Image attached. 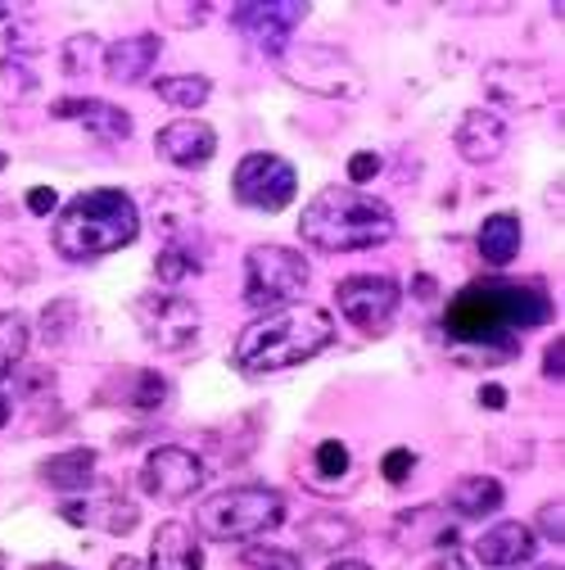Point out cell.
Masks as SVG:
<instances>
[{
	"mask_svg": "<svg viewBox=\"0 0 565 570\" xmlns=\"http://www.w3.org/2000/svg\"><path fill=\"white\" fill-rule=\"evenodd\" d=\"M552 317V299L538 281H475L448 304L444 331L462 348H493L488 358H512V340Z\"/></svg>",
	"mask_w": 565,
	"mask_h": 570,
	"instance_id": "6da1fadb",
	"label": "cell"
},
{
	"mask_svg": "<svg viewBox=\"0 0 565 570\" xmlns=\"http://www.w3.org/2000/svg\"><path fill=\"white\" fill-rule=\"evenodd\" d=\"M299 236L317 245L321 254H358L376 249L394 236V208L376 195H363L353 186H326L308 199Z\"/></svg>",
	"mask_w": 565,
	"mask_h": 570,
	"instance_id": "7a4b0ae2",
	"label": "cell"
},
{
	"mask_svg": "<svg viewBox=\"0 0 565 570\" xmlns=\"http://www.w3.org/2000/svg\"><path fill=\"white\" fill-rule=\"evenodd\" d=\"M136 236H140V213H136L131 195L113 190V186L73 195L54 218V249L68 263H91V258L118 254Z\"/></svg>",
	"mask_w": 565,
	"mask_h": 570,
	"instance_id": "3957f363",
	"label": "cell"
},
{
	"mask_svg": "<svg viewBox=\"0 0 565 570\" xmlns=\"http://www.w3.org/2000/svg\"><path fill=\"white\" fill-rule=\"evenodd\" d=\"M335 340V317L321 313V308H304V304H290L280 313H267L258 317L240 344H236V367L245 376H271V372H286V367H299L308 358Z\"/></svg>",
	"mask_w": 565,
	"mask_h": 570,
	"instance_id": "277c9868",
	"label": "cell"
},
{
	"mask_svg": "<svg viewBox=\"0 0 565 570\" xmlns=\"http://www.w3.org/2000/svg\"><path fill=\"white\" fill-rule=\"evenodd\" d=\"M280 521H286V498L262 484L222 489L195 508V530L214 543H249L258 534H271Z\"/></svg>",
	"mask_w": 565,
	"mask_h": 570,
	"instance_id": "5b68a950",
	"label": "cell"
},
{
	"mask_svg": "<svg viewBox=\"0 0 565 570\" xmlns=\"http://www.w3.org/2000/svg\"><path fill=\"white\" fill-rule=\"evenodd\" d=\"M308 258L290 245H254L245 258V299L254 308H290L308 291Z\"/></svg>",
	"mask_w": 565,
	"mask_h": 570,
	"instance_id": "8992f818",
	"label": "cell"
},
{
	"mask_svg": "<svg viewBox=\"0 0 565 570\" xmlns=\"http://www.w3.org/2000/svg\"><path fill=\"white\" fill-rule=\"evenodd\" d=\"M280 73L295 87L313 91V96H330V100H353L363 96V78L358 68L348 63V55L330 50V46H286L276 55Z\"/></svg>",
	"mask_w": 565,
	"mask_h": 570,
	"instance_id": "52a82bcc",
	"label": "cell"
},
{
	"mask_svg": "<svg viewBox=\"0 0 565 570\" xmlns=\"http://www.w3.org/2000/svg\"><path fill=\"white\" fill-rule=\"evenodd\" d=\"M231 195L245 204V208H258V213H280L290 208L295 195H299V177H295V164L280 159V155H267V150H254L236 164V177H231Z\"/></svg>",
	"mask_w": 565,
	"mask_h": 570,
	"instance_id": "ba28073f",
	"label": "cell"
},
{
	"mask_svg": "<svg viewBox=\"0 0 565 570\" xmlns=\"http://www.w3.org/2000/svg\"><path fill=\"white\" fill-rule=\"evenodd\" d=\"M398 281L394 276H376V272H358V276H344L335 285V304L339 313L358 326L363 335H385L394 313H398Z\"/></svg>",
	"mask_w": 565,
	"mask_h": 570,
	"instance_id": "9c48e42d",
	"label": "cell"
},
{
	"mask_svg": "<svg viewBox=\"0 0 565 570\" xmlns=\"http://www.w3.org/2000/svg\"><path fill=\"white\" fill-rule=\"evenodd\" d=\"M208 480V466L204 458H195L190 449H155L146 462H140V489H146L150 498H159V503H186V498H195Z\"/></svg>",
	"mask_w": 565,
	"mask_h": 570,
	"instance_id": "30bf717a",
	"label": "cell"
},
{
	"mask_svg": "<svg viewBox=\"0 0 565 570\" xmlns=\"http://www.w3.org/2000/svg\"><path fill=\"white\" fill-rule=\"evenodd\" d=\"M136 322L150 344H159L168 353H181L199 340V308L181 295H146L136 304Z\"/></svg>",
	"mask_w": 565,
	"mask_h": 570,
	"instance_id": "8fae6325",
	"label": "cell"
},
{
	"mask_svg": "<svg viewBox=\"0 0 565 570\" xmlns=\"http://www.w3.org/2000/svg\"><path fill=\"white\" fill-rule=\"evenodd\" d=\"M308 19V6H286V0H271V6H236L231 23L245 41H254L258 50H267L271 59L295 46V28Z\"/></svg>",
	"mask_w": 565,
	"mask_h": 570,
	"instance_id": "7c38bea8",
	"label": "cell"
},
{
	"mask_svg": "<svg viewBox=\"0 0 565 570\" xmlns=\"http://www.w3.org/2000/svg\"><path fill=\"white\" fill-rule=\"evenodd\" d=\"M63 521L87 525V530H105V534H127L140 521V508L127 493H118L113 484H100V498H73V503L59 508Z\"/></svg>",
	"mask_w": 565,
	"mask_h": 570,
	"instance_id": "4fadbf2b",
	"label": "cell"
},
{
	"mask_svg": "<svg viewBox=\"0 0 565 570\" xmlns=\"http://www.w3.org/2000/svg\"><path fill=\"white\" fill-rule=\"evenodd\" d=\"M155 150L177 168H195V164H208L218 155V131L199 118H177V122L159 127Z\"/></svg>",
	"mask_w": 565,
	"mask_h": 570,
	"instance_id": "5bb4252c",
	"label": "cell"
},
{
	"mask_svg": "<svg viewBox=\"0 0 565 570\" xmlns=\"http://www.w3.org/2000/svg\"><path fill=\"white\" fill-rule=\"evenodd\" d=\"M105 73L109 82H122V87H136V82H146L155 73V63H159V37L155 32H140V37H122L105 50Z\"/></svg>",
	"mask_w": 565,
	"mask_h": 570,
	"instance_id": "9a60e30c",
	"label": "cell"
},
{
	"mask_svg": "<svg viewBox=\"0 0 565 570\" xmlns=\"http://www.w3.org/2000/svg\"><path fill=\"white\" fill-rule=\"evenodd\" d=\"M534 548H538V534H534L529 525H521V521H498L493 530H484V534L475 539V557H479L488 570L521 566V561L534 557Z\"/></svg>",
	"mask_w": 565,
	"mask_h": 570,
	"instance_id": "2e32d148",
	"label": "cell"
},
{
	"mask_svg": "<svg viewBox=\"0 0 565 570\" xmlns=\"http://www.w3.org/2000/svg\"><path fill=\"white\" fill-rule=\"evenodd\" d=\"M457 150L466 164H493L503 150H507V122L493 114V109H470L462 122H457Z\"/></svg>",
	"mask_w": 565,
	"mask_h": 570,
	"instance_id": "e0dca14e",
	"label": "cell"
},
{
	"mask_svg": "<svg viewBox=\"0 0 565 570\" xmlns=\"http://www.w3.org/2000/svg\"><path fill=\"white\" fill-rule=\"evenodd\" d=\"M54 118H73L82 127H91L100 140H127L131 136V114L109 105V100H82V96H68V100H54L50 105Z\"/></svg>",
	"mask_w": 565,
	"mask_h": 570,
	"instance_id": "ac0fdd59",
	"label": "cell"
},
{
	"mask_svg": "<svg viewBox=\"0 0 565 570\" xmlns=\"http://www.w3.org/2000/svg\"><path fill=\"white\" fill-rule=\"evenodd\" d=\"M150 570H204V548H199L195 530L181 521L159 525L155 543H150Z\"/></svg>",
	"mask_w": 565,
	"mask_h": 570,
	"instance_id": "d6986e66",
	"label": "cell"
},
{
	"mask_svg": "<svg viewBox=\"0 0 565 570\" xmlns=\"http://www.w3.org/2000/svg\"><path fill=\"white\" fill-rule=\"evenodd\" d=\"M507 503V493H503V480H493V475H462L453 489H448V508L462 517V521H484L493 517Z\"/></svg>",
	"mask_w": 565,
	"mask_h": 570,
	"instance_id": "ffe728a7",
	"label": "cell"
},
{
	"mask_svg": "<svg viewBox=\"0 0 565 570\" xmlns=\"http://www.w3.org/2000/svg\"><path fill=\"white\" fill-rule=\"evenodd\" d=\"M521 240H525V227H521L516 213H493V218H484V227H479V258L488 267H507L521 254Z\"/></svg>",
	"mask_w": 565,
	"mask_h": 570,
	"instance_id": "44dd1931",
	"label": "cell"
},
{
	"mask_svg": "<svg viewBox=\"0 0 565 570\" xmlns=\"http://www.w3.org/2000/svg\"><path fill=\"white\" fill-rule=\"evenodd\" d=\"M96 462H100L96 449H68V453H59V458H50L41 466V480L50 489H59V493H78V489H87L96 480Z\"/></svg>",
	"mask_w": 565,
	"mask_h": 570,
	"instance_id": "7402d4cb",
	"label": "cell"
},
{
	"mask_svg": "<svg viewBox=\"0 0 565 570\" xmlns=\"http://www.w3.org/2000/svg\"><path fill=\"white\" fill-rule=\"evenodd\" d=\"M304 534H308V548L313 552H335V548H348L358 543V525L344 521V517H308L304 521Z\"/></svg>",
	"mask_w": 565,
	"mask_h": 570,
	"instance_id": "603a6c76",
	"label": "cell"
},
{
	"mask_svg": "<svg viewBox=\"0 0 565 570\" xmlns=\"http://www.w3.org/2000/svg\"><path fill=\"white\" fill-rule=\"evenodd\" d=\"M159 100L177 105V109H199L208 105V96H214V82H208L204 73H181V78H159Z\"/></svg>",
	"mask_w": 565,
	"mask_h": 570,
	"instance_id": "cb8c5ba5",
	"label": "cell"
},
{
	"mask_svg": "<svg viewBox=\"0 0 565 570\" xmlns=\"http://www.w3.org/2000/svg\"><path fill=\"white\" fill-rule=\"evenodd\" d=\"M28 353V322L19 313H0V381H6Z\"/></svg>",
	"mask_w": 565,
	"mask_h": 570,
	"instance_id": "d4e9b609",
	"label": "cell"
},
{
	"mask_svg": "<svg viewBox=\"0 0 565 570\" xmlns=\"http://www.w3.org/2000/svg\"><path fill=\"white\" fill-rule=\"evenodd\" d=\"M199 267H204V258H199L186 240H168L163 254H159V267H155V272H159L163 285H181V281H190Z\"/></svg>",
	"mask_w": 565,
	"mask_h": 570,
	"instance_id": "484cf974",
	"label": "cell"
},
{
	"mask_svg": "<svg viewBox=\"0 0 565 570\" xmlns=\"http://www.w3.org/2000/svg\"><path fill=\"white\" fill-rule=\"evenodd\" d=\"M59 59H63V73H68V78H82L87 68L100 59V41H96L91 32H78V37H68V41H63Z\"/></svg>",
	"mask_w": 565,
	"mask_h": 570,
	"instance_id": "4316f807",
	"label": "cell"
},
{
	"mask_svg": "<svg viewBox=\"0 0 565 570\" xmlns=\"http://www.w3.org/2000/svg\"><path fill=\"white\" fill-rule=\"evenodd\" d=\"M131 381L140 385V390H131V394H127V403H131V407L155 412V407H163V403H168V381H163L159 372H136Z\"/></svg>",
	"mask_w": 565,
	"mask_h": 570,
	"instance_id": "83f0119b",
	"label": "cell"
},
{
	"mask_svg": "<svg viewBox=\"0 0 565 570\" xmlns=\"http://www.w3.org/2000/svg\"><path fill=\"white\" fill-rule=\"evenodd\" d=\"M245 566H254V570H304V561L295 557V552H286V548H249L245 552Z\"/></svg>",
	"mask_w": 565,
	"mask_h": 570,
	"instance_id": "f1b7e54d",
	"label": "cell"
},
{
	"mask_svg": "<svg viewBox=\"0 0 565 570\" xmlns=\"http://www.w3.org/2000/svg\"><path fill=\"white\" fill-rule=\"evenodd\" d=\"M317 471H321L326 480L344 475V471H348V449H344L339 440H326V444L317 449Z\"/></svg>",
	"mask_w": 565,
	"mask_h": 570,
	"instance_id": "f546056e",
	"label": "cell"
},
{
	"mask_svg": "<svg viewBox=\"0 0 565 570\" xmlns=\"http://www.w3.org/2000/svg\"><path fill=\"white\" fill-rule=\"evenodd\" d=\"M412 466H416V453H412V449H389L385 462H380V475H385L389 484H403V480L412 475Z\"/></svg>",
	"mask_w": 565,
	"mask_h": 570,
	"instance_id": "4dcf8cb0",
	"label": "cell"
},
{
	"mask_svg": "<svg viewBox=\"0 0 565 570\" xmlns=\"http://www.w3.org/2000/svg\"><path fill=\"white\" fill-rule=\"evenodd\" d=\"M376 173H380V155H376V150H358V155L348 159V181H353V190H358L363 181H371Z\"/></svg>",
	"mask_w": 565,
	"mask_h": 570,
	"instance_id": "1f68e13d",
	"label": "cell"
},
{
	"mask_svg": "<svg viewBox=\"0 0 565 570\" xmlns=\"http://www.w3.org/2000/svg\"><path fill=\"white\" fill-rule=\"evenodd\" d=\"M538 530H543V539H552V543L561 548V539H565V512H561V498L538 512Z\"/></svg>",
	"mask_w": 565,
	"mask_h": 570,
	"instance_id": "d6a6232c",
	"label": "cell"
},
{
	"mask_svg": "<svg viewBox=\"0 0 565 570\" xmlns=\"http://www.w3.org/2000/svg\"><path fill=\"white\" fill-rule=\"evenodd\" d=\"M543 376L547 381H561L565 376V340L556 335V344H547V353H543Z\"/></svg>",
	"mask_w": 565,
	"mask_h": 570,
	"instance_id": "836d02e7",
	"label": "cell"
},
{
	"mask_svg": "<svg viewBox=\"0 0 565 570\" xmlns=\"http://www.w3.org/2000/svg\"><path fill=\"white\" fill-rule=\"evenodd\" d=\"M28 208L37 213V218H50V213L59 208V195H54L50 186H32V190H28Z\"/></svg>",
	"mask_w": 565,
	"mask_h": 570,
	"instance_id": "e575fe53",
	"label": "cell"
},
{
	"mask_svg": "<svg viewBox=\"0 0 565 570\" xmlns=\"http://www.w3.org/2000/svg\"><path fill=\"white\" fill-rule=\"evenodd\" d=\"M426 570H470V566H466L457 552H439V557L426 561Z\"/></svg>",
	"mask_w": 565,
	"mask_h": 570,
	"instance_id": "d590c367",
	"label": "cell"
},
{
	"mask_svg": "<svg viewBox=\"0 0 565 570\" xmlns=\"http://www.w3.org/2000/svg\"><path fill=\"white\" fill-rule=\"evenodd\" d=\"M479 403H484V407H493V412H498V407H507V394H503V385H484V390H479Z\"/></svg>",
	"mask_w": 565,
	"mask_h": 570,
	"instance_id": "8d00e7d4",
	"label": "cell"
},
{
	"mask_svg": "<svg viewBox=\"0 0 565 570\" xmlns=\"http://www.w3.org/2000/svg\"><path fill=\"white\" fill-rule=\"evenodd\" d=\"M326 570H371V566L367 561H330Z\"/></svg>",
	"mask_w": 565,
	"mask_h": 570,
	"instance_id": "74e56055",
	"label": "cell"
},
{
	"mask_svg": "<svg viewBox=\"0 0 565 570\" xmlns=\"http://www.w3.org/2000/svg\"><path fill=\"white\" fill-rule=\"evenodd\" d=\"M113 570H150V566H140L136 557H118V561H113Z\"/></svg>",
	"mask_w": 565,
	"mask_h": 570,
	"instance_id": "f35d334b",
	"label": "cell"
},
{
	"mask_svg": "<svg viewBox=\"0 0 565 570\" xmlns=\"http://www.w3.org/2000/svg\"><path fill=\"white\" fill-rule=\"evenodd\" d=\"M6 421H10V399L0 394V425H6Z\"/></svg>",
	"mask_w": 565,
	"mask_h": 570,
	"instance_id": "ab89813d",
	"label": "cell"
},
{
	"mask_svg": "<svg viewBox=\"0 0 565 570\" xmlns=\"http://www.w3.org/2000/svg\"><path fill=\"white\" fill-rule=\"evenodd\" d=\"M32 570H73V566H59V561H46V566H32Z\"/></svg>",
	"mask_w": 565,
	"mask_h": 570,
	"instance_id": "60d3db41",
	"label": "cell"
},
{
	"mask_svg": "<svg viewBox=\"0 0 565 570\" xmlns=\"http://www.w3.org/2000/svg\"><path fill=\"white\" fill-rule=\"evenodd\" d=\"M6 164H10V159H6V150H0V173H6Z\"/></svg>",
	"mask_w": 565,
	"mask_h": 570,
	"instance_id": "b9f144b4",
	"label": "cell"
},
{
	"mask_svg": "<svg viewBox=\"0 0 565 570\" xmlns=\"http://www.w3.org/2000/svg\"><path fill=\"white\" fill-rule=\"evenodd\" d=\"M543 570H561V566H543Z\"/></svg>",
	"mask_w": 565,
	"mask_h": 570,
	"instance_id": "7bdbcfd3",
	"label": "cell"
}]
</instances>
